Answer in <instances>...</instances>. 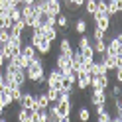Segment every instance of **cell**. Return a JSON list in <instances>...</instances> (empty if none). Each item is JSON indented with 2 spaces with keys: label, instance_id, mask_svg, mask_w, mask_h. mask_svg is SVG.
<instances>
[{
  "label": "cell",
  "instance_id": "7",
  "mask_svg": "<svg viewBox=\"0 0 122 122\" xmlns=\"http://www.w3.org/2000/svg\"><path fill=\"white\" fill-rule=\"evenodd\" d=\"M34 98H36L34 110H45V108L49 106V101H47V97H45L43 91H37V93H34Z\"/></svg>",
  "mask_w": 122,
  "mask_h": 122
},
{
  "label": "cell",
  "instance_id": "21",
  "mask_svg": "<svg viewBox=\"0 0 122 122\" xmlns=\"http://www.w3.org/2000/svg\"><path fill=\"white\" fill-rule=\"evenodd\" d=\"M79 51H81L83 61H93V59H95V51H93V47H91V45H87V47H81Z\"/></svg>",
  "mask_w": 122,
  "mask_h": 122
},
{
  "label": "cell",
  "instance_id": "6",
  "mask_svg": "<svg viewBox=\"0 0 122 122\" xmlns=\"http://www.w3.org/2000/svg\"><path fill=\"white\" fill-rule=\"evenodd\" d=\"M89 85H91V75L87 73V71H79L77 73V81H75V87H77V91H87L89 89Z\"/></svg>",
  "mask_w": 122,
  "mask_h": 122
},
{
  "label": "cell",
  "instance_id": "32",
  "mask_svg": "<svg viewBox=\"0 0 122 122\" xmlns=\"http://www.w3.org/2000/svg\"><path fill=\"white\" fill-rule=\"evenodd\" d=\"M22 122H32V118H24V120H22Z\"/></svg>",
  "mask_w": 122,
  "mask_h": 122
},
{
  "label": "cell",
  "instance_id": "16",
  "mask_svg": "<svg viewBox=\"0 0 122 122\" xmlns=\"http://www.w3.org/2000/svg\"><path fill=\"white\" fill-rule=\"evenodd\" d=\"M101 61L104 63V67H106V71H114L116 69V57H112V55H106V53H102L101 55Z\"/></svg>",
  "mask_w": 122,
  "mask_h": 122
},
{
  "label": "cell",
  "instance_id": "8",
  "mask_svg": "<svg viewBox=\"0 0 122 122\" xmlns=\"http://www.w3.org/2000/svg\"><path fill=\"white\" fill-rule=\"evenodd\" d=\"M93 22L97 28H101L102 32H108L110 30V18L106 16V14H95L93 16Z\"/></svg>",
  "mask_w": 122,
  "mask_h": 122
},
{
  "label": "cell",
  "instance_id": "2",
  "mask_svg": "<svg viewBox=\"0 0 122 122\" xmlns=\"http://www.w3.org/2000/svg\"><path fill=\"white\" fill-rule=\"evenodd\" d=\"M106 55H112V57H116V55H122V34L116 32L108 41H106Z\"/></svg>",
  "mask_w": 122,
  "mask_h": 122
},
{
  "label": "cell",
  "instance_id": "3",
  "mask_svg": "<svg viewBox=\"0 0 122 122\" xmlns=\"http://www.w3.org/2000/svg\"><path fill=\"white\" fill-rule=\"evenodd\" d=\"M89 102L97 106V104H106L108 102V93L102 89H93L91 91V97H89Z\"/></svg>",
  "mask_w": 122,
  "mask_h": 122
},
{
  "label": "cell",
  "instance_id": "17",
  "mask_svg": "<svg viewBox=\"0 0 122 122\" xmlns=\"http://www.w3.org/2000/svg\"><path fill=\"white\" fill-rule=\"evenodd\" d=\"M55 28H61V30L69 28V16H67L65 12H59L55 16Z\"/></svg>",
  "mask_w": 122,
  "mask_h": 122
},
{
  "label": "cell",
  "instance_id": "15",
  "mask_svg": "<svg viewBox=\"0 0 122 122\" xmlns=\"http://www.w3.org/2000/svg\"><path fill=\"white\" fill-rule=\"evenodd\" d=\"M73 30H75V34H87V30H89V22L85 18H77L75 20V24H73Z\"/></svg>",
  "mask_w": 122,
  "mask_h": 122
},
{
  "label": "cell",
  "instance_id": "4",
  "mask_svg": "<svg viewBox=\"0 0 122 122\" xmlns=\"http://www.w3.org/2000/svg\"><path fill=\"white\" fill-rule=\"evenodd\" d=\"M108 87H110V77H108V73L97 75V77H91V85H89V89H102V91H106Z\"/></svg>",
  "mask_w": 122,
  "mask_h": 122
},
{
  "label": "cell",
  "instance_id": "14",
  "mask_svg": "<svg viewBox=\"0 0 122 122\" xmlns=\"http://www.w3.org/2000/svg\"><path fill=\"white\" fill-rule=\"evenodd\" d=\"M59 53H65V55H71L73 53V43L69 37H61V41H59Z\"/></svg>",
  "mask_w": 122,
  "mask_h": 122
},
{
  "label": "cell",
  "instance_id": "10",
  "mask_svg": "<svg viewBox=\"0 0 122 122\" xmlns=\"http://www.w3.org/2000/svg\"><path fill=\"white\" fill-rule=\"evenodd\" d=\"M51 45H53V41H49V40H45V37H41V40L37 41V45H36V51H37V55H41V57L49 55V51H51Z\"/></svg>",
  "mask_w": 122,
  "mask_h": 122
},
{
  "label": "cell",
  "instance_id": "13",
  "mask_svg": "<svg viewBox=\"0 0 122 122\" xmlns=\"http://www.w3.org/2000/svg\"><path fill=\"white\" fill-rule=\"evenodd\" d=\"M59 12H63V4H61V0H47V14L57 16Z\"/></svg>",
  "mask_w": 122,
  "mask_h": 122
},
{
  "label": "cell",
  "instance_id": "29",
  "mask_svg": "<svg viewBox=\"0 0 122 122\" xmlns=\"http://www.w3.org/2000/svg\"><path fill=\"white\" fill-rule=\"evenodd\" d=\"M57 122H73V118H71V114H65V116H59Z\"/></svg>",
  "mask_w": 122,
  "mask_h": 122
},
{
  "label": "cell",
  "instance_id": "30",
  "mask_svg": "<svg viewBox=\"0 0 122 122\" xmlns=\"http://www.w3.org/2000/svg\"><path fill=\"white\" fill-rule=\"evenodd\" d=\"M73 4L77 6V8H83V4H85V0H73Z\"/></svg>",
  "mask_w": 122,
  "mask_h": 122
},
{
  "label": "cell",
  "instance_id": "12",
  "mask_svg": "<svg viewBox=\"0 0 122 122\" xmlns=\"http://www.w3.org/2000/svg\"><path fill=\"white\" fill-rule=\"evenodd\" d=\"M122 10V4L120 2H112V0H106V16L112 18V16H116V14H120Z\"/></svg>",
  "mask_w": 122,
  "mask_h": 122
},
{
  "label": "cell",
  "instance_id": "33",
  "mask_svg": "<svg viewBox=\"0 0 122 122\" xmlns=\"http://www.w3.org/2000/svg\"><path fill=\"white\" fill-rule=\"evenodd\" d=\"M0 122H8V120H4V118H2V116H0Z\"/></svg>",
  "mask_w": 122,
  "mask_h": 122
},
{
  "label": "cell",
  "instance_id": "22",
  "mask_svg": "<svg viewBox=\"0 0 122 122\" xmlns=\"http://www.w3.org/2000/svg\"><path fill=\"white\" fill-rule=\"evenodd\" d=\"M43 93H45V97H47V101H49V102H57V98H59V91L51 89V87H45V89H43Z\"/></svg>",
  "mask_w": 122,
  "mask_h": 122
},
{
  "label": "cell",
  "instance_id": "27",
  "mask_svg": "<svg viewBox=\"0 0 122 122\" xmlns=\"http://www.w3.org/2000/svg\"><path fill=\"white\" fill-rule=\"evenodd\" d=\"M10 26H12V22H10V18H8V14H6V12H0V28L10 30Z\"/></svg>",
  "mask_w": 122,
  "mask_h": 122
},
{
  "label": "cell",
  "instance_id": "25",
  "mask_svg": "<svg viewBox=\"0 0 122 122\" xmlns=\"http://www.w3.org/2000/svg\"><path fill=\"white\" fill-rule=\"evenodd\" d=\"M30 114H32V110H28V108H22V106H18V110H16V120L22 122L24 118H30Z\"/></svg>",
  "mask_w": 122,
  "mask_h": 122
},
{
  "label": "cell",
  "instance_id": "11",
  "mask_svg": "<svg viewBox=\"0 0 122 122\" xmlns=\"http://www.w3.org/2000/svg\"><path fill=\"white\" fill-rule=\"evenodd\" d=\"M20 55L32 61V59H34V57L37 55V51H36V47H34V45L30 43L28 40H24V45H22V49H20Z\"/></svg>",
  "mask_w": 122,
  "mask_h": 122
},
{
  "label": "cell",
  "instance_id": "19",
  "mask_svg": "<svg viewBox=\"0 0 122 122\" xmlns=\"http://www.w3.org/2000/svg\"><path fill=\"white\" fill-rule=\"evenodd\" d=\"M91 47H93L95 55H102V53L106 51V40H98V41H95V40H93Z\"/></svg>",
  "mask_w": 122,
  "mask_h": 122
},
{
  "label": "cell",
  "instance_id": "18",
  "mask_svg": "<svg viewBox=\"0 0 122 122\" xmlns=\"http://www.w3.org/2000/svg\"><path fill=\"white\" fill-rule=\"evenodd\" d=\"M77 118H79V122H89L91 120V108L89 106H79L77 108Z\"/></svg>",
  "mask_w": 122,
  "mask_h": 122
},
{
  "label": "cell",
  "instance_id": "9",
  "mask_svg": "<svg viewBox=\"0 0 122 122\" xmlns=\"http://www.w3.org/2000/svg\"><path fill=\"white\" fill-rule=\"evenodd\" d=\"M40 32H41V37H45V40H49V41H55L57 40V36H59V30L55 26H40Z\"/></svg>",
  "mask_w": 122,
  "mask_h": 122
},
{
  "label": "cell",
  "instance_id": "1",
  "mask_svg": "<svg viewBox=\"0 0 122 122\" xmlns=\"http://www.w3.org/2000/svg\"><path fill=\"white\" fill-rule=\"evenodd\" d=\"M26 79L30 83H36L37 79L45 77V63H43V57L41 55H36L32 61H30V65L26 67Z\"/></svg>",
  "mask_w": 122,
  "mask_h": 122
},
{
  "label": "cell",
  "instance_id": "28",
  "mask_svg": "<svg viewBox=\"0 0 122 122\" xmlns=\"http://www.w3.org/2000/svg\"><path fill=\"white\" fill-rule=\"evenodd\" d=\"M112 97H122V87H120V83H116V85L112 87Z\"/></svg>",
  "mask_w": 122,
  "mask_h": 122
},
{
  "label": "cell",
  "instance_id": "24",
  "mask_svg": "<svg viewBox=\"0 0 122 122\" xmlns=\"http://www.w3.org/2000/svg\"><path fill=\"white\" fill-rule=\"evenodd\" d=\"M8 18H10V22H12V24H14V22H20V20H22L20 6H16V8H12V10L8 12Z\"/></svg>",
  "mask_w": 122,
  "mask_h": 122
},
{
  "label": "cell",
  "instance_id": "23",
  "mask_svg": "<svg viewBox=\"0 0 122 122\" xmlns=\"http://www.w3.org/2000/svg\"><path fill=\"white\" fill-rule=\"evenodd\" d=\"M91 43H93L91 36H89V34H81V36H79V41H77V49L87 47V45H91Z\"/></svg>",
  "mask_w": 122,
  "mask_h": 122
},
{
  "label": "cell",
  "instance_id": "20",
  "mask_svg": "<svg viewBox=\"0 0 122 122\" xmlns=\"http://www.w3.org/2000/svg\"><path fill=\"white\" fill-rule=\"evenodd\" d=\"M83 8H85V12H87L89 18H93L95 14H97V0H85Z\"/></svg>",
  "mask_w": 122,
  "mask_h": 122
},
{
  "label": "cell",
  "instance_id": "26",
  "mask_svg": "<svg viewBox=\"0 0 122 122\" xmlns=\"http://www.w3.org/2000/svg\"><path fill=\"white\" fill-rule=\"evenodd\" d=\"M91 40H95V41H98V40H106V32H102L101 28H93V36H91Z\"/></svg>",
  "mask_w": 122,
  "mask_h": 122
},
{
  "label": "cell",
  "instance_id": "31",
  "mask_svg": "<svg viewBox=\"0 0 122 122\" xmlns=\"http://www.w3.org/2000/svg\"><path fill=\"white\" fill-rule=\"evenodd\" d=\"M110 122H122V116H120V114H116V116L110 118Z\"/></svg>",
  "mask_w": 122,
  "mask_h": 122
},
{
  "label": "cell",
  "instance_id": "5",
  "mask_svg": "<svg viewBox=\"0 0 122 122\" xmlns=\"http://www.w3.org/2000/svg\"><path fill=\"white\" fill-rule=\"evenodd\" d=\"M55 104V110H57V116H65V114H73V108H75V104L73 101L69 98V101H57V102H53Z\"/></svg>",
  "mask_w": 122,
  "mask_h": 122
}]
</instances>
